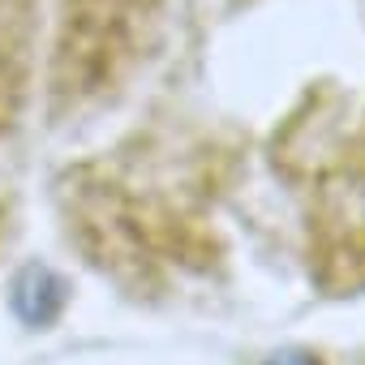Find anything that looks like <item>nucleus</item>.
Instances as JSON below:
<instances>
[{"mask_svg":"<svg viewBox=\"0 0 365 365\" xmlns=\"http://www.w3.org/2000/svg\"><path fill=\"white\" fill-rule=\"evenodd\" d=\"M305 228L318 288L331 297H365V99L309 168Z\"/></svg>","mask_w":365,"mask_h":365,"instance_id":"obj_1","label":"nucleus"}]
</instances>
